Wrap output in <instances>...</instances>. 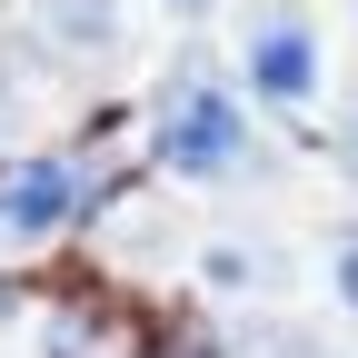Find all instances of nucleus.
Returning <instances> with one entry per match:
<instances>
[{"label":"nucleus","mask_w":358,"mask_h":358,"mask_svg":"<svg viewBox=\"0 0 358 358\" xmlns=\"http://www.w3.org/2000/svg\"><path fill=\"white\" fill-rule=\"evenodd\" d=\"M189 10H199V0H189Z\"/></svg>","instance_id":"5"},{"label":"nucleus","mask_w":358,"mask_h":358,"mask_svg":"<svg viewBox=\"0 0 358 358\" xmlns=\"http://www.w3.org/2000/svg\"><path fill=\"white\" fill-rule=\"evenodd\" d=\"M80 199H90V169H70V159H30V169H10V179H0V249L50 239L60 219H80Z\"/></svg>","instance_id":"1"},{"label":"nucleus","mask_w":358,"mask_h":358,"mask_svg":"<svg viewBox=\"0 0 358 358\" xmlns=\"http://www.w3.org/2000/svg\"><path fill=\"white\" fill-rule=\"evenodd\" d=\"M338 289H348V308H358V239H348V259H338Z\"/></svg>","instance_id":"4"},{"label":"nucleus","mask_w":358,"mask_h":358,"mask_svg":"<svg viewBox=\"0 0 358 358\" xmlns=\"http://www.w3.org/2000/svg\"><path fill=\"white\" fill-rule=\"evenodd\" d=\"M308 70H319V60H308V30L299 20H268L259 50H249V80L268 90V100H308Z\"/></svg>","instance_id":"3"},{"label":"nucleus","mask_w":358,"mask_h":358,"mask_svg":"<svg viewBox=\"0 0 358 358\" xmlns=\"http://www.w3.org/2000/svg\"><path fill=\"white\" fill-rule=\"evenodd\" d=\"M159 159L169 169H229L239 159V110L219 90H179V110L159 120Z\"/></svg>","instance_id":"2"}]
</instances>
